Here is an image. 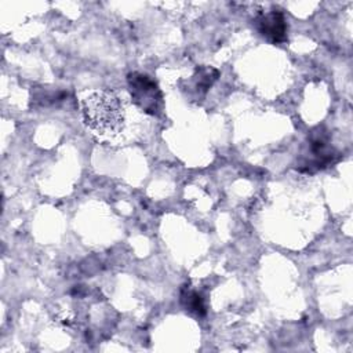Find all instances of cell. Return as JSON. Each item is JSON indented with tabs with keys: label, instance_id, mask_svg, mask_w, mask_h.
<instances>
[{
	"label": "cell",
	"instance_id": "obj_2",
	"mask_svg": "<svg viewBox=\"0 0 353 353\" xmlns=\"http://www.w3.org/2000/svg\"><path fill=\"white\" fill-rule=\"evenodd\" d=\"M128 84L132 99L143 112L154 114L160 110L163 97L157 84L149 76L132 73L128 76Z\"/></svg>",
	"mask_w": 353,
	"mask_h": 353
},
{
	"label": "cell",
	"instance_id": "obj_3",
	"mask_svg": "<svg viewBox=\"0 0 353 353\" xmlns=\"http://www.w3.org/2000/svg\"><path fill=\"white\" fill-rule=\"evenodd\" d=\"M258 30L262 33V36L268 37L269 40L279 43L285 40L287 37V25L284 21V17L280 11H269L266 14H262L256 19Z\"/></svg>",
	"mask_w": 353,
	"mask_h": 353
},
{
	"label": "cell",
	"instance_id": "obj_4",
	"mask_svg": "<svg viewBox=\"0 0 353 353\" xmlns=\"http://www.w3.org/2000/svg\"><path fill=\"white\" fill-rule=\"evenodd\" d=\"M182 299L186 302V307L192 312H196L199 314L204 313V306L201 302V298L196 292H188L182 295Z\"/></svg>",
	"mask_w": 353,
	"mask_h": 353
},
{
	"label": "cell",
	"instance_id": "obj_1",
	"mask_svg": "<svg viewBox=\"0 0 353 353\" xmlns=\"http://www.w3.org/2000/svg\"><path fill=\"white\" fill-rule=\"evenodd\" d=\"M81 116L87 128L101 137L116 135L125 123V110L120 97L108 90L87 95L81 101Z\"/></svg>",
	"mask_w": 353,
	"mask_h": 353
}]
</instances>
